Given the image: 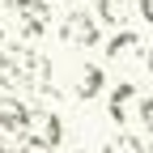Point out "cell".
Segmentation results:
<instances>
[{
    "mask_svg": "<svg viewBox=\"0 0 153 153\" xmlns=\"http://www.w3.org/2000/svg\"><path fill=\"white\" fill-rule=\"evenodd\" d=\"M26 119H30V106L17 98V94H0V140L4 145H26Z\"/></svg>",
    "mask_w": 153,
    "mask_h": 153,
    "instance_id": "cell-1",
    "label": "cell"
},
{
    "mask_svg": "<svg viewBox=\"0 0 153 153\" xmlns=\"http://www.w3.org/2000/svg\"><path fill=\"white\" fill-rule=\"evenodd\" d=\"M64 140V119L55 111H30L26 119V145H43V149H60Z\"/></svg>",
    "mask_w": 153,
    "mask_h": 153,
    "instance_id": "cell-2",
    "label": "cell"
},
{
    "mask_svg": "<svg viewBox=\"0 0 153 153\" xmlns=\"http://www.w3.org/2000/svg\"><path fill=\"white\" fill-rule=\"evenodd\" d=\"M9 13H13L17 30H22L26 38H38L51 26V9L43 4V0H9Z\"/></svg>",
    "mask_w": 153,
    "mask_h": 153,
    "instance_id": "cell-3",
    "label": "cell"
},
{
    "mask_svg": "<svg viewBox=\"0 0 153 153\" xmlns=\"http://www.w3.org/2000/svg\"><path fill=\"white\" fill-rule=\"evenodd\" d=\"M60 38L68 47H94V43H98V17H89L81 9L64 13L60 17Z\"/></svg>",
    "mask_w": 153,
    "mask_h": 153,
    "instance_id": "cell-4",
    "label": "cell"
},
{
    "mask_svg": "<svg viewBox=\"0 0 153 153\" xmlns=\"http://www.w3.org/2000/svg\"><path fill=\"white\" fill-rule=\"evenodd\" d=\"M132 9H136V0H98V22L123 30L132 22Z\"/></svg>",
    "mask_w": 153,
    "mask_h": 153,
    "instance_id": "cell-5",
    "label": "cell"
},
{
    "mask_svg": "<svg viewBox=\"0 0 153 153\" xmlns=\"http://www.w3.org/2000/svg\"><path fill=\"white\" fill-rule=\"evenodd\" d=\"M132 102H136V85L132 81H119L111 89V119L115 123H128L132 119Z\"/></svg>",
    "mask_w": 153,
    "mask_h": 153,
    "instance_id": "cell-6",
    "label": "cell"
},
{
    "mask_svg": "<svg viewBox=\"0 0 153 153\" xmlns=\"http://www.w3.org/2000/svg\"><path fill=\"white\" fill-rule=\"evenodd\" d=\"M136 51H140V38L132 34L128 26H123V30H119V34H115L111 43H106V55H111V60H132Z\"/></svg>",
    "mask_w": 153,
    "mask_h": 153,
    "instance_id": "cell-7",
    "label": "cell"
},
{
    "mask_svg": "<svg viewBox=\"0 0 153 153\" xmlns=\"http://www.w3.org/2000/svg\"><path fill=\"white\" fill-rule=\"evenodd\" d=\"M94 94H102V68L85 64L81 72H76V98H94Z\"/></svg>",
    "mask_w": 153,
    "mask_h": 153,
    "instance_id": "cell-8",
    "label": "cell"
},
{
    "mask_svg": "<svg viewBox=\"0 0 153 153\" xmlns=\"http://www.w3.org/2000/svg\"><path fill=\"white\" fill-rule=\"evenodd\" d=\"M106 153H145L140 140H132V136H119L115 145H106Z\"/></svg>",
    "mask_w": 153,
    "mask_h": 153,
    "instance_id": "cell-9",
    "label": "cell"
},
{
    "mask_svg": "<svg viewBox=\"0 0 153 153\" xmlns=\"http://www.w3.org/2000/svg\"><path fill=\"white\" fill-rule=\"evenodd\" d=\"M140 123L153 132V94H149V98H140Z\"/></svg>",
    "mask_w": 153,
    "mask_h": 153,
    "instance_id": "cell-10",
    "label": "cell"
},
{
    "mask_svg": "<svg viewBox=\"0 0 153 153\" xmlns=\"http://www.w3.org/2000/svg\"><path fill=\"white\" fill-rule=\"evenodd\" d=\"M136 9H140V17L153 26V0H136Z\"/></svg>",
    "mask_w": 153,
    "mask_h": 153,
    "instance_id": "cell-11",
    "label": "cell"
},
{
    "mask_svg": "<svg viewBox=\"0 0 153 153\" xmlns=\"http://www.w3.org/2000/svg\"><path fill=\"white\" fill-rule=\"evenodd\" d=\"M22 153H55V149H43V145H22Z\"/></svg>",
    "mask_w": 153,
    "mask_h": 153,
    "instance_id": "cell-12",
    "label": "cell"
},
{
    "mask_svg": "<svg viewBox=\"0 0 153 153\" xmlns=\"http://www.w3.org/2000/svg\"><path fill=\"white\" fill-rule=\"evenodd\" d=\"M145 64H149V68H153V47H149V55H145Z\"/></svg>",
    "mask_w": 153,
    "mask_h": 153,
    "instance_id": "cell-13",
    "label": "cell"
},
{
    "mask_svg": "<svg viewBox=\"0 0 153 153\" xmlns=\"http://www.w3.org/2000/svg\"><path fill=\"white\" fill-rule=\"evenodd\" d=\"M0 153H9V145H4V140H0Z\"/></svg>",
    "mask_w": 153,
    "mask_h": 153,
    "instance_id": "cell-14",
    "label": "cell"
},
{
    "mask_svg": "<svg viewBox=\"0 0 153 153\" xmlns=\"http://www.w3.org/2000/svg\"><path fill=\"white\" fill-rule=\"evenodd\" d=\"M64 4H81V0H64Z\"/></svg>",
    "mask_w": 153,
    "mask_h": 153,
    "instance_id": "cell-15",
    "label": "cell"
},
{
    "mask_svg": "<svg viewBox=\"0 0 153 153\" xmlns=\"http://www.w3.org/2000/svg\"><path fill=\"white\" fill-rule=\"evenodd\" d=\"M149 153H153V149H149Z\"/></svg>",
    "mask_w": 153,
    "mask_h": 153,
    "instance_id": "cell-16",
    "label": "cell"
}]
</instances>
